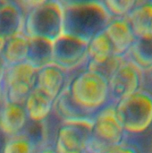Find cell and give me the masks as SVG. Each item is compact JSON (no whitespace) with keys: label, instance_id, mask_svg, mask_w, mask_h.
Returning <instances> with one entry per match:
<instances>
[{"label":"cell","instance_id":"6da1fadb","mask_svg":"<svg viewBox=\"0 0 152 153\" xmlns=\"http://www.w3.org/2000/svg\"><path fill=\"white\" fill-rule=\"evenodd\" d=\"M64 10V34L89 42L103 31L113 17L103 1H61Z\"/></svg>","mask_w":152,"mask_h":153},{"label":"cell","instance_id":"7a4b0ae2","mask_svg":"<svg viewBox=\"0 0 152 153\" xmlns=\"http://www.w3.org/2000/svg\"><path fill=\"white\" fill-rule=\"evenodd\" d=\"M67 90L73 102L91 118L111 103L108 79L86 68L70 79Z\"/></svg>","mask_w":152,"mask_h":153},{"label":"cell","instance_id":"3957f363","mask_svg":"<svg viewBox=\"0 0 152 153\" xmlns=\"http://www.w3.org/2000/svg\"><path fill=\"white\" fill-rule=\"evenodd\" d=\"M22 33L54 42L64 34V10L61 1L43 0L25 13Z\"/></svg>","mask_w":152,"mask_h":153},{"label":"cell","instance_id":"277c9868","mask_svg":"<svg viewBox=\"0 0 152 153\" xmlns=\"http://www.w3.org/2000/svg\"><path fill=\"white\" fill-rule=\"evenodd\" d=\"M115 109L126 134H142L152 126V94L146 90L119 100Z\"/></svg>","mask_w":152,"mask_h":153},{"label":"cell","instance_id":"5b68a950","mask_svg":"<svg viewBox=\"0 0 152 153\" xmlns=\"http://www.w3.org/2000/svg\"><path fill=\"white\" fill-rule=\"evenodd\" d=\"M92 122V132L86 150L88 153H104L125 143L127 134L116 117L114 103L99 110Z\"/></svg>","mask_w":152,"mask_h":153},{"label":"cell","instance_id":"8992f818","mask_svg":"<svg viewBox=\"0 0 152 153\" xmlns=\"http://www.w3.org/2000/svg\"><path fill=\"white\" fill-rule=\"evenodd\" d=\"M37 74L38 70L27 62L7 65L1 82L4 101L23 106L36 88Z\"/></svg>","mask_w":152,"mask_h":153},{"label":"cell","instance_id":"52a82bcc","mask_svg":"<svg viewBox=\"0 0 152 153\" xmlns=\"http://www.w3.org/2000/svg\"><path fill=\"white\" fill-rule=\"evenodd\" d=\"M88 43L66 34L61 35L53 42V64L70 74L86 68Z\"/></svg>","mask_w":152,"mask_h":153},{"label":"cell","instance_id":"ba28073f","mask_svg":"<svg viewBox=\"0 0 152 153\" xmlns=\"http://www.w3.org/2000/svg\"><path fill=\"white\" fill-rule=\"evenodd\" d=\"M143 78V71L125 57L124 61L108 80L111 103L116 104L142 90Z\"/></svg>","mask_w":152,"mask_h":153},{"label":"cell","instance_id":"9c48e42d","mask_svg":"<svg viewBox=\"0 0 152 153\" xmlns=\"http://www.w3.org/2000/svg\"><path fill=\"white\" fill-rule=\"evenodd\" d=\"M92 120L63 121L55 143L56 153L86 152L92 132Z\"/></svg>","mask_w":152,"mask_h":153},{"label":"cell","instance_id":"30bf717a","mask_svg":"<svg viewBox=\"0 0 152 153\" xmlns=\"http://www.w3.org/2000/svg\"><path fill=\"white\" fill-rule=\"evenodd\" d=\"M69 82L70 73L51 64L38 71L36 88L55 101L66 89Z\"/></svg>","mask_w":152,"mask_h":153},{"label":"cell","instance_id":"8fae6325","mask_svg":"<svg viewBox=\"0 0 152 153\" xmlns=\"http://www.w3.org/2000/svg\"><path fill=\"white\" fill-rule=\"evenodd\" d=\"M29 118L22 105L4 101L0 108V133L6 138L22 134Z\"/></svg>","mask_w":152,"mask_h":153},{"label":"cell","instance_id":"7c38bea8","mask_svg":"<svg viewBox=\"0 0 152 153\" xmlns=\"http://www.w3.org/2000/svg\"><path fill=\"white\" fill-rule=\"evenodd\" d=\"M104 31L112 44L115 56H125L136 40L127 17L113 18Z\"/></svg>","mask_w":152,"mask_h":153},{"label":"cell","instance_id":"4fadbf2b","mask_svg":"<svg viewBox=\"0 0 152 153\" xmlns=\"http://www.w3.org/2000/svg\"><path fill=\"white\" fill-rule=\"evenodd\" d=\"M24 14L16 2L0 1V37L9 39L22 32Z\"/></svg>","mask_w":152,"mask_h":153},{"label":"cell","instance_id":"5bb4252c","mask_svg":"<svg viewBox=\"0 0 152 153\" xmlns=\"http://www.w3.org/2000/svg\"><path fill=\"white\" fill-rule=\"evenodd\" d=\"M54 102L51 98L35 88L23 105L29 120L34 123L44 122L53 113Z\"/></svg>","mask_w":152,"mask_h":153},{"label":"cell","instance_id":"9a60e30c","mask_svg":"<svg viewBox=\"0 0 152 153\" xmlns=\"http://www.w3.org/2000/svg\"><path fill=\"white\" fill-rule=\"evenodd\" d=\"M127 19L136 38L152 39V0H138Z\"/></svg>","mask_w":152,"mask_h":153},{"label":"cell","instance_id":"2e32d148","mask_svg":"<svg viewBox=\"0 0 152 153\" xmlns=\"http://www.w3.org/2000/svg\"><path fill=\"white\" fill-rule=\"evenodd\" d=\"M87 55L88 63L86 68L103 65L115 56L112 44L104 30L89 41Z\"/></svg>","mask_w":152,"mask_h":153},{"label":"cell","instance_id":"e0dca14e","mask_svg":"<svg viewBox=\"0 0 152 153\" xmlns=\"http://www.w3.org/2000/svg\"><path fill=\"white\" fill-rule=\"evenodd\" d=\"M26 62L38 71L53 64V42L40 38H29Z\"/></svg>","mask_w":152,"mask_h":153},{"label":"cell","instance_id":"ac0fdd59","mask_svg":"<svg viewBox=\"0 0 152 153\" xmlns=\"http://www.w3.org/2000/svg\"><path fill=\"white\" fill-rule=\"evenodd\" d=\"M53 113L62 121L93 120L73 102L67 87L55 100Z\"/></svg>","mask_w":152,"mask_h":153},{"label":"cell","instance_id":"d6986e66","mask_svg":"<svg viewBox=\"0 0 152 153\" xmlns=\"http://www.w3.org/2000/svg\"><path fill=\"white\" fill-rule=\"evenodd\" d=\"M28 51L29 38L21 32L7 39L2 56L7 65H13L26 62Z\"/></svg>","mask_w":152,"mask_h":153},{"label":"cell","instance_id":"ffe728a7","mask_svg":"<svg viewBox=\"0 0 152 153\" xmlns=\"http://www.w3.org/2000/svg\"><path fill=\"white\" fill-rule=\"evenodd\" d=\"M125 57L143 72L152 70V39L136 38Z\"/></svg>","mask_w":152,"mask_h":153},{"label":"cell","instance_id":"44dd1931","mask_svg":"<svg viewBox=\"0 0 152 153\" xmlns=\"http://www.w3.org/2000/svg\"><path fill=\"white\" fill-rule=\"evenodd\" d=\"M37 150L33 143L24 134L6 138L2 153H35Z\"/></svg>","mask_w":152,"mask_h":153},{"label":"cell","instance_id":"7402d4cb","mask_svg":"<svg viewBox=\"0 0 152 153\" xmlns=\"http://www.w3.org/2000/svg\"><path fill=\"white\" fill-rule=\"evenodd\" d=\"M103 2L113 18H126L136 6L138 0H107Z\"/></svg>","mask_w":152,"mask_h":153},{"label":"cell","instance_id":"603a6c76","mask_svg":"<svg viewBox=\"0 0 152 153\" xmlns=\"http://www.w3.org/2000/svg\"><path fill=\"white\" fill-rule=\"evenodd\" d=\"M104 153H139V152L133 146H131L125 143L121 145H118L107 151Z\"/></svg>","mask_w":152,"mask_h":153},{"label":"cell","instance_id":"cb8c5ba5","mask_svg":"<svg viewBox=\"0 0 152 153\" xmlns=\"http://www.w3.org/2000/svg\"><path fill=\"white\" fill-rule=\"evenodd\" d=\"M35 153H56V149L54 146L44 145V146L38 148Z\"/></svg>","mask_w":152,"mask_h":153},{"label":"cell","instance_id":"d4e9b609","mask_svg":"<svg viewBox=\"0 0 152 153\" xmlns=\"http://www.w3.org/2000/svg\"><path fill=\"white\" fill-rule=\"evenodd\" d=\"M7 67V65L3 57V56L0 54V83L2 82V79H3V76H4V71Z\"/></svg>","mask_w":152,"mask_h":153},{"label":"cell","instance_id":"484cf974","mask_svg":"<svg viewBox=\"0 0 152 153\" xmlns=\"http://www.w3.org/2000/svg\"><path fill=\"white\" fill-rule=\"evenodd\" d=\"M6 42H7V39H5L4 37H0V54L1 55L3 53V51L4 50Z\"/></svg>","mask_w":152,"mask_h":153},{"label":"cell","instance_id":"4316f807","mask_svg":"<svg viewBox=\"0 0 152 153\" xmlns=\"http://www.w3.org/2000/svg\"><path fill=\"white\" fill-rule=\"evenodd\" d=\"M4 102V91H3L2 85L0 83V108H1V107H2Z\"/></svg>","mask_w":152,"mask_h":153},{"label":"cell","instance_id":"83f0119b","mask_svg":"<svg viewBox=\"0 0 152 153\" xmlns=\"http://www.w3.org/2000/svg\"><path fill=\"white\" fill-rule=\"evenodd\" d=\"M66 153H88L87 152H84V151H75V152H69Z\"/></svg>","mask_w":152,"mask_h":153},{"label":"cell","instance_id":"f1b7e54d","mask_svg":"<svg viewBox=\"0 0 152 153\" xmlns=\"http://www.w3.org/2000/svg\"><path fill=\"white\" fill-rule=\"evenodd\" d=\"M149 153H152V141L150 144V147H149Z\"/></svg>","mask_w":152,"mask_h":153}]
</instances>
